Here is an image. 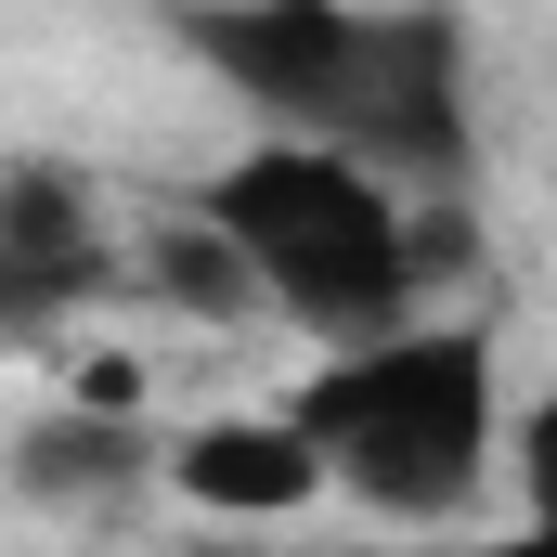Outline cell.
<instances>
[{"mask_svg":"<svg viewBox=\"0 0 557 557\" xmlns=\"http://www.w3.org/2000/svg\"><path fill=\"white\" fill-rule=\"evenodd\" d=\"M65 298H78V285H52V273H26V260H13V247H0V350H26V337H39V324H52V311H65Z\"/></svg>","mask_w":557,"mask_h":557,"instance_id":"5b68a950","label":"cell"},{"mask_svg":"<svg viewBox=\"0 0 557 557\" xmlns=\"http://www.w3.org/2000/svg\"><path fill=\"white\" fill-rule=\"evenodd\" d=\"M285 428L311 441L324 493L376 519H467L506 441V337L480 311H416L363 350H324L298 376Z\"/></svg>","mask_w":557,"mask_h":557,"instance_id":"6da1fadb","label":"cell"},{"mask_svg":"<svg viewBox=\"0 0 557 557\" xmlns=\"http://www.w3.org/2000/svg\"><path fill=\"white\" fill-rule=\"evenodd\" d=\"M13 480L39 493V506H131L143 480H156V428L131 416H39L26 441H13Z\"/></svg>","mask_w":557,"mask_h":557,"instance_id":"277c9868","label":"cell"},{"mask_svg":"<svg viewBox=\"0 0 557 557\" xmlns=\"http://www.w3.org/2000/svg\"><path fill=\"white\" fill-rule=\"evenodd\" d=\"M156 480L195 506V519H311L324 506V467H311V441L273 416H195L182 441H156Z\"/></svg>","mask_w":557,"mask_h":557,"instance_id":"3957f363","label":"cell"},{"mask_svg":"<svg viewBox=\"0 0 557 557\" xmlns=\"http://www.w3.org/2000/svg\"><path fill=\"white\" fill-rule=\"evenodd\" d=\"M182 221L247 273V298H273L285 324H311L324 350H363V337L416 324V285H428L416 208L376 169L324 156V143H247V156H221Z\"/></svg>","mask_w":557,"mask_h":557,"instance_id":"7a4b0ae2","label":"cell"},{"mask_svg":"<svg viewBox=\"0 0 557 557\" xmlns=\"http://www.w3.org/2000/svg\"><path fill=\"white\" fill-rule=\"evenodd\" d=\"M454 557H557V545L532 532V519H519V532H493V545H454Z\"/></svg>","mask_w":557,"mask_h":557,"instance_id":"8992f818","label":"cell"}]
</instances>
